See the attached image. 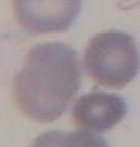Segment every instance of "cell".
Masks as SVG:
<instances>
[{"label": "cell", "instance_id": "cell-4", "mask_svg": "<svg viewBox=\"0 0 140 147\" xmlns=\"http://www.w3.org/2000/svg\"><path fill=\"white\" fill-rule=\"evenodd\" d=\"M127 110V103L120 96L92 92L77 99L72 109V118L83 130L106 132L124 119Z\"/></svg>", "mask_w": 140, "mask_h": 147}, {"label": "cell", "instance_id": "cell-5", "mask_svg": "<svg viewBox=\"0 0 140 147\" xmlns=\"http://www.w3.org/2000/svg\"><path fill=\"white\" fill-rule=\"evenodd\" d=\"M31 147H109L102 136L88 130L49 131L34 140Z\"/></svg>", "mask_w": 140, "mask_h": 147}, {"label": "cell", "instance_id": "cell-3", "mask_svg": "<svg viewBox=\"0 0 140 147\" xmlns=\"http://www.w3.org/2000/svg\"><path fill=\"white\" fill-rule=\"evenodd\" d=\"M80 7L81 0H14L18 22L33 34L66 31Z\"/></svg>", "mask_w": 140, "mask_h": 147}, {"label": "cell", "instance_id": "cell-2", "mask_svg": "<svg viewBox=\"0 0 140 147\" xmlns=\"http://www.w3.org/2000/svg\"><path fill=\"white\" fill-rule=\"evenodd\" d=\"M85 67L100 86L123 88L135 78L140 69V55L132 36L109 30L91 39L85 53Z\"/></svg>", "mask_w": 140, "mask_h": 147}, {"label": "cell", "instance_id": "cell-1", "mask_svg": "<svg viewBox=\"0 0 140 147\" xmlns=\"http://www.w3.org/2000/svg\"><path fill=\"white\" fill-rule=\"evenodd\" d=\"M77 54L62 42L37 44L14 81L17 105L30 118L49 123L67 110L80 86Z\"/></svg>", "mask_w": 140, "mask_h": 147}]
</instances>
